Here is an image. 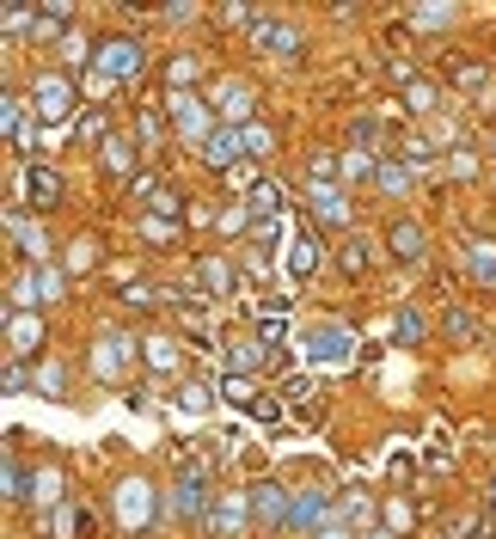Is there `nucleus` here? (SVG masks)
Segmentation results:
<instances>
[{"mask_svg": "<svg viewBox=\"0 0 496 539\" xmlns=\"http://www.w3.org/2000/svg\"><path fill=\"white\" fill-rule=\"evenodd\" d=\"M301 350H307V362H312V368H343V362L355 355V337L343 332L337 319H331V325H312V332L301 337Z\"/></svg>", "mask_w": 496, "mask_h": 539, "instance_id": "1", "label": "nucleus"}, {"mask_svg": "<svg viewBox=\"0 0 496 539\" xmlns=\"http://www.w3.org/2000/svg\"><path fill=\"white\" fill-rule=\"evenodd\" d=\"M172 123H178V135H185L190 147H208V135H215V104L196 99V92H172Z\"/></svg>", "mask_w": 496, "mask_h": 539, "instance_id": "2", "label": "nucleus"}, {"mask_svg": "<svg viewBox=\"0 0 496 539\" xmlns=\"http://www.w3.org/2000/svg\"><path fill=\"white\" fill-rule=\"evenodd\" d=\"M111 509H117V521H123L129 534H142L147 521L160 515V509H153V484H147V478H123V484H117V502H111Z\"/></svg>", "mask_w": 496, "mask_h": 539, "instance_id": "3", "label": "nucleus"}, {"mask_svg": "<svg viewBox=\"0 0 496 539\" xmlns=\"http://www.w3.org/2000/svg\"><path fill=\"white\" fill-rule=\"evenodd\" d=\"M68 111H74V86H68L62 74L31 80V117H37V123H62Z\"/></svg>", "mask_w": 496, "mask_h": 539, "instance_id": "4", "label": "nucleus"}, {"mask_svg": "<svg viewBox=\"0 0 496 539\" xmlns=\"http://www.w3.org/2000/svg\"><path fill=\"white\" fill-rule=\"evenodd\" d=\"M142 68H147V49L135 37H111L99 49V74H111V80H135Z\"/></svg>", "mask_w": 496, "mask_h": 539, "instance_id": "5", "label": "nucleus"}, {"mask_svg": "<svg viewBox=\"0 0 496 539\" xmlns=\"http://www.w3.org/2000/svg\"><path fill=\"white\" fill-rule=\"evenodd\" d=\"M129 362H135V343H129V337H117V332H104L99 350H92V374H99L104 386H117Z\"/></svg>", "mask_w": 496, "mask_h": 539, "instance_id": "6", "label": "nucleus"}, {"mask_svg": "<svg viewBox=\"0 0 496 539\" xmlns=\"http://www.w3.org/2000/svg\"><path fill=\"white\" fill-rule=\"evenodd\" d=\"M208 104H215V117L227 129H246V117H251V86L246 80H221L215 92H208Z\"/></svg>", "mask_w": 496, "mask_h": 539, "instance_id": "7", "label": "nucleus"}, {"mask_svg": "<svg viewBox=\"0 0 496 539\" xmlns=\"http://www.w3.org/2000/svg\"><path fill=\"white\" fill-rule=\"evenodd\" d=\"M289 515H294V497L282 484H258L251 491V521L258 527H289Z\"/></svg>", "mask_w": 496, "mask_h": 539, "instance_id": "8", "label": "nucleus"}, {"mask_svg": "<svg viewBox=\"0 0 496 539\" xmlns=\"http://www.w3.org/2000/svg\"><path fill=\"white\" fill-rule=\"evenodd\" d=\"M43 350V319L37 312H6V355L25 362V355Z\"/></svg>", "mask_w": 496, "mask_h": 539, "instance_id": "9", "label": "nucleus"}, {"mask_svg": "<svg viewBox=\"0 0 496 539\" xmlns=\"http://www.w3.org/2000/svg\"><path fill=\"white\" fill-rule=\"evenodd\" d=\"M251 43H258V49H276V56H301V31L282 25V19H269V13L251 19Z\"/></svg>", "mask_w": 496, "mask_h": 539, "instance_id": "10", "label": "nucleus"}, {"mask_svg": "<svg viewBox=\"0 0 496 539\" xmlns=\"http://www.w3.org/2000/svg\"><path fill=\"white\" fill-rule=\"evenodd\" d=\"M203 160H208V166H221V172H227V166H246V129H227V123H221L215 135H208Z\"/></svg>", "mask_w": 496, "mask_h": 539, "instance_id": "11", "label": "nucleus"}, {"mask_svg": "<svg viewBox=\"0 0 496 539\" xmlns=\"http://www.w3.org/2000/svg\"><path fill=\"white\" fill-rule=\"evenodd\" d=\"M6 233H13V246H19L25 258H31V264H43V258H49V233H43L37 221H25L19 208L6 215Z\"/></svg>", "mask_w": 496, "mask_h": 539, "instance_id": "12", "label": "nucleus"}, {"mask_svg": "<svg viewBox=\"0 0 496 539\" xmlns=\"http://www.w3.org/2000/svg\"><path fill=\"white\" fill-rule=\"evenodd\" d=\"M196 282H203L215 301H227V294L239 289V270H233L227 258H203V264H196Z\"/></svg>", "mask_w": 496, "mask_h": 539, "instance_id": "13", "label": "nucleus"}, {"mask_svg": "<svg viewBox=\"0 0 496 539\" xmlns=\"http://www.w3.org/2000/svg\"><path fill=\"white\" fill-rule=\"evenodd\" d=\"M246 509L251 502L246 497H215V509H208V534H239V527H246Z\"/></svg>", "mask_w": 496, "mask_h": 539, "instance_id": "14", "label": "nucleus"}, {"mask_svg": "<svg viewBox=\"0 0 496 539\" xmlns=\"http://www.w3.org/2000/svg\"><path fill=\"white\" fill-rule=\"evenodd\" d=\"M62 190L68 185H62V172H56V166H31V172H25V196H31L37 208H49Z\"/></svg>", "mask_w": 496, "mask_h": 539, "instance_id": "15", "label": "nucleus"}, {"mask_svg": "<svg viewBox=\"0 0 496 539\" xmlns=\"http://www.w3.org/2000/svg\"><path fill=\"white\" fill-rule=\"evenodd\" d=\"M312 215L331 221V227H343V221H350V196H343L337 185H312Z\"/></svg>", "mask_w": 496, "mask_h": 539, "instance_id": "16", "label": "nucleus"}, {"mask_svg": "<svg viewBox=\"0 0 496 539\" xmlns=\"http://www.w3.org/2000/svg\"><path fill=\"white\" fill-rule=\"evenodd\" d=\"M99 160H104V172H117V178H123V172H135V160H142V147L129 142V135H111V142L99 147Z\"/></svg>", "mask_w": 496, "mask_h": 539, "instance_id": "17", "label": "nucleus"}, {"mask_svg": "<svg viewBox=\"0 0 496 539\" xmlns=\"http://www.w3.org/2000/svg\"><path fill=\"white\" fill-rule=\"evenodd\" d=\"M386 246H393V258H423V227H417V221H393V227H386Z\"/></svg>", "mask_w": 496, "mask_h": 539, "instance_id": "18", "label": "nucleus"}, {"mask_svg": "<svg viewBox=\"0 0 496 539\" xmlns=\"http://www.w3.org/2000/svg\"><path fill=\"white\" fill-rule=\"evenodd\" d=\"M319 515H325V491H319V484H312V491H294L289 527H312V534H319Z\"/></svg>", "mask_w": 496, "mask_h": 539, "instance_id": "19", "label": "nucleus"}, {"mask_svg": "<svg viewBox=\"0 0 496 539\" xmlns=\"http://www.w3.org/2000/svg\"><path fill=\"white\" fill-rule=\"evenodd\" d=\"M142 355H147V368L153 374H178V343H172V337H147Z\"/></svg>", "mask_w": 496, "mask_h": 539, "instance_id": "20", "label": "nucleus"}, {"mask_svg": "<svg viewBox=\"0 0 496 539\" xmlns=\"http://www.w3.org/2000/svg\"><path fill=\"white\" fill-rule=\"evenodd\" d=\"M466 264H472V276L484 289H496V239H478V246L466 251Z\"/></svg>", "mask_w": 496, "mask_h": 539, "instance_id": "21", "label": "nucleus"}, {"mask_svg": "<svg viewBox=\"0 0 496 539\" xmlns=\"http://www.w3.org/2000/svg\"><path fill=\"white\" fill-rule=\"evenodd\" d=\"M312 270H319V239L301 233V239L289 246V276H312Z\"/></svg>", "mask_w": 496, "mask_h": 539, "instance_id": "22", "label": "nucleus"}, {"mask_svg": "<svg viewBox=\"0 0 496 539\" xmlns=\"http://www.w3.org/2000/svg\"><path fill=\"white\" fill-rule=\"evenodd\" d=\"M31 491H37V478H25L19 454H6V502H37Z\"/></svg>", "mask_w": 496, "mask_h": 539, "instance_id": "23", "label": "nucleus"}, {"mask_svg": "<svg viewBox=\"0 0 496 539\" xmlns=\"http://www.w3.org/2000/svg\"><path fill=\"white\" fill-rule=\"evenodd\" d=\"M68 276H86V270H99V239H68Z\"/></svg>", "mask_w": 496, "mask_h": 539, "instance_id": "24", "label": "nucleus"}, {"mask_svg": "<svg viewBox=\"0 0 496 539\" xmlns=\"http://www.w3.org/2000/svg\"><path fill=\"white\" fill-rule=\"evenodd\" d=\"M246 208L258 215V221H276V215H282V185H258L246 196Z\"/></svg>", "mask_w": 496, "mask_h": 539, "instance_id": "25", "label": "nucleus"}, {"mask_svg": "<svg viewBox=\"0 0 496 539\" xmlns=\"http://www.w3.org/2000/svg\"><path fill=\"white\" fill-rule=\"evenodd\" d=\"M374 185L386 190V196H405V190H411V166H398V160H386V166L374 172Z\"/></svg>", "mask_w": 496, "mask_h": 539, "instance_id": "26", "label": "nucleus"}, {"mask_svg": "<svg viewBox=\"0 0 496 539\" xmlns=\"http://www.w3.org/2000/svg\"><path fill=\"white\" fill-rule=\"evenodd\" d=\"M258 362H264V343H258V337H251V343H233V350H227V368H233V374H251Z\"/></svg>", "mask_w": 496, "mask_h": 539, "instance_id": "27", "label": "nucleus"}, {"mask_svg": "<svg viewBox=\"0 0 496 539\" xmlns=\"http://www.w3.org/2000/svg\"><path fill=\"white\" fill-rule=\"evenodd\" d=\"M56 502H62V472L43 466V472H37V509H56Z\"/></svg>", "mask_w": 496, "mask_h": 539, "instance_id": "28", "label": "nucleus"}, {"mask_svg": "<svg viewBox=\"0 0 496 539\" xmlns=\"http://www.w3.org/2000/svg\"><path fill=\"white\" fill-rule=\"evenodd\" d=\"M251 221H258V215H251L246 203H227V208H221V215H215V227H221V233H246Z\"/></svg>", "mask_w": 496, "mask_h": 539, "instance_id": "29", "label": "nucleus"}, {"mask_svg": "<svg viewBox=\"0 0 496 539\" xmlns=\"http://www.w3.org/2000/svg\"><path fill=\"white\" fill-rule=\"evenodd\" d=\"M368 239H343V258H337V264H343V276H362V270H368Z\"/></svg>", "mask_w": 496, "mask_h": 539, "instance_id": "30", "label": "nucleus"}, {"mask_svg": "<svg viewBox=\"0 0 496 539\" xmlns=\"http://www.w3.org/2000/svg\"><path fill=\"white\" fill-rule=\"evenodd\" d=\"M190 80H196V62H190V56L165 62V86H172V92H190Z\"/></svg>", "mask_w": 496, "mask_h": 539, "instance_id": "31", "label": "nucleus"}, {"mask_svg": "<svg viewBox=\"0 0 496 539\" xmlns=\"http://www.w3.org/2000/svg\"><path fill=\"white\" fill-rule=\"evenodd\" d=\"M269 147H276V135H269L264 123H246V160H264Z\"/></svg>", "mask_w": 496, "mask_h": 539, "instance_id": "32", "label": "nucleus"}, {"mask_svg": "<svg viewBox=\"0 0 496 539\" xmlns=\"http://www.w3.org/2000/svg\"><path fill=\"white\" fill-rule=\"evenodd\" d=\"M142 239L165 246V239H178V221H160V215H142Z\"/></svg>", "mask_w": 496, "mask_h": 539, "instance_id": "33", "label": "nucleus"}, {"mask_svg": "<svg viewBox=\"0 0 496 539\" xmlns=\"http://www.w3.org/2000/svg\"><path fill=\"white\" fill-rule=\"evenodd\" d=\"M417 337H423V312L398 307V343H417Z\"/></svg>", "mask_w": 496, "mask_h": 539, "instance_id": "34", "label": "nucleus"}, {"mask_svg": "<svg viewBox=\"0 0 496 539\" xmlns=\"http://www.w3.org/2000/svg\"><path fill=\"white\" fill-rule=\"evenodd\" d=\"M405 104H411V111H435V86L429 80H411V86H405Z\"/></svg>", "mask_w": 496, "mask_h": 539, "instance_id": "35", "label": "nucleus"}, {"mask_svg": "<svg viewBox=\"0 0 496 539\" xmlns=\"http://www.w3.org/2000/svg\"><path fill=\"white\" fill-rule=\"evenodd\" d=\"M0 129H6V135H19V129H25V111H19V99H13V92L0 99Z\"/></svg>", "mask_w": 496, "mask_h": 539, "instance_id": "36", "label": "nucleus"}, {"mask_svg": "<svg viewBox=\"0 0 496 539\" xmlns=\"http://www.w3.org/2000/svg\"><path fill=\"white\" fill-rule=\"evenodd\" d=\"M282 227H289L282 215H276V221H258V233H251V246H258V251H269L276 239H282Z\"/></svg>", "mask_w": 496, "mask_h": 539, "instance_id": "37", "label": "nucleus"}, {"mask_svg": "<svg viewBox=\"0 0 496 539\" xmlns=\"http://www.w3.org/2000/svg\"><path fill=\"white\" fill-rule=\"evenodd\" d=\"M62 386H68V380H62V368H56V362H43V368H37V393L62 398Z\"/></svg>", "mask_w": 496, "mask_h": 539, "instance_id": "38", "label": "nucleus"}, {"mask_svg": "<svg viewBox=\"0 0 496 539\" xmlns=\"http://www.w3.org/2000/svg\"><path fill=\"white\" fill-rule=\"evenodd\" d=\"M368 497H362V491H350V497H343V521H355V527H368Z\"/></svg>", "mask_w": 496, "mask_h": 539, "instance_id": "39", "label": "nucleus"}, {"mask_svg": "<svg viewBox=\"0 0 496 539\" xmlns=\"http://www.w3.org/2000/svg\"><path fill=\"white\" fill-rule=\"evenodd\" d=\"M178 196H172V190H160V196H153V203H147V215H160V221H178Z\"/></svg>", "mask_w": 496, "mask_h": 539, "instance_id": "40", "label": "nucleus"}, {"mask_svg": "<svg viewBox=\"0 0 496 539\" xmlns=\"http://www.w3.org/2000/svg\"><path fill=\"white\" fill-rule=\"evenodd\" d=\"M49 37H62V19H56V13L31 19V43H49Z\"/></svg>", "mask_w": 496, "mask_h": 539, "instance_id": "41", "label": "nucleus"}, {"mask_svg": "<svg viewBox=\"0 0 496 539\" xmlns=\"http://www.w3.org/2000/svg\"><path fill=\"white\" fill-rule=\"evenodd\" d=\"M350 142H355V153H362V147H368V142H380V123H374V117H355Z\"/></svg>", "mask_w": 496, "mask_h": 539, "instance_id": "42", "label": "nucleus"}, {"mask_svg": "<svg viewBox=\"0 0 496 539\" xmlns=\"http://www.w3.org/2000/svg\"><path fill=\"white\" fill-rule=\"evenodd\" d=\"M62 56L74 68H86V62H92V43H86V37H62Z\"/></svg>", "mask_w": 496, "mask_h": 539, "instance_id": "43", "label": "nucleus"}, {"mask_svg": "<svg viewBox=\"0 0 496 539\" xmlns=\"http://www.w3.org/2000/svg\"><path fill=\"white\" fill-rule=\"evenodd\" d=\"M282 337H289V325H282V319H264V325H258V343H264V350H276Z\"/></svg>", "mask_w": 496, "mask_h": 539, "instance_id": "44", "label": "nucleus"}, {"mask_svg": "<svg viewBox=\"0 0 496 539\" xmlns=\"http://www.w3.org/2000/svg\"><path fill=\"white\" fill-rule=\"evenodd\" d=\"M343 172H350V178H368V172H380V166H374L368 153H355L350 147V153H343Z\"/></svg>", "mask_w": 496, "mask_h": 539, "instance_id": "45", "label": "nucleus"}, {"mask_svg": "<svg viewBox=\"0 0 496 539\" xmlns=\"http://www.w3.org/2000/svg\"><path fill=\"white\" fill-rule=\"evenodd\" d=\"M178 405H185V411H208L215 398H208V386H185V393H178Z\"/></svg>", "mask_w": 496, "mask_h": 539, "instance_id": "46", "label": "nucleus"}, {"mask_svg": "<svg viewBox=\"0 0 496 539\" xmlns=\"http://www.w3.org/2000/svg\"><path fill=\"white\" fill-rule=\"evenodd\" d=\"M123 301H129V307H160L165 294H153V289H142V282H135V289H123Z\"/></svg>", "mask_w": 496, "mask_h": 539, "instance_id": "47", "label": "nucleus"}, {"mask_svg": "<svg viewBox=\"0 0 496 539\" xmlns=\"http://www.w3.org/2000/svg\"><path fill=\"white\" fill-rule=\"evenodd\" d=\"M312 393V374H289V380H282V398H307Z\"/></svg>", "mask_w": 496, "mask_h": 539, "instance_id": "48", "label": "nucleus"}, {"mask_svg": "<svg viewBox=\"0 0 496 539\" xmlns=\"http://www.w3.org/2000/svg\"><path fill=\"white\" fill-rule=\"evenodd\" d=\"M25 380H31V374H25V362H6V393L19 398V393H25Z\"/></svg>", "mask_w": 496, "mask_h": 539, "instance_id": "49", "label": "nucleus"}, {"mask_svg": "<svg viewBox=\"0 0 496 539\" xmlns=\"http://www.w3.org/2000/svg\"><path fill=\"white\" fill-rule=\"evenodd\" d=\"M37 142H43V129H37V117H31V123H25L19 135H13V147H25V153H31V147H37Z\"/></svg>", "mask_w": 496, "mask_h": 539, "instance_id": "50", "label": "nucleus"}, {"mask_svg": "<svg viewBox=\"0 0 496 539\" xmlns=\"http://www.w3.org/2000/svg\"><path fill=\"white\" fill-rule=\"evenodd\" d=\"M111 86H117V80H111V74H99V68H92V74H86V92H92V99H104V92H111Z\"/></svg>", "mask_w": 496, "mask_h": 539, "instance_id": "51", "label": "nucleus"}, {"mask_svg": "<svg viewBox=\"0 0 496 539\" xmlns=\"http://www.w3.org/2000/svg\"><path fill=\"white\" fill-rule=\"evenodd\" d=\"M37 282H43V301H56V294H62V276H56V270H37Z\"/></svg>", "mask_w": 496, "mask_h": 539, "instance_id": "52", "label": "nucleus"}, {"mask_svg": "<svg viewBox=\"0 0 496 539\" xmlns=\"http://www.w3.org/2000/svg\"><path fill=\"white\" fill-rule=\"evenodd\" d=\"M454 19V13H448V6H429V13H423V6H417V25H448Z\"/></svg>", "mask_w": 496, "mask_h": 539, "instance_id": "53", "label": "nucleus"}, {"mask_svg": "<svg viewBox=\"0 0 496 539\" xmlns=\"http://www.w3.org/2000/svg\"><path fill=\"white\" fill-rule=\"evenodd\" d=\"M312 539H350V534H343L337 521H325V527H319V534H312Z\"/></svg>", "mask_w": 496, "mask_h": 539, "instance_id": "54", "label": "nucleus"}, {"mask_svg": "<svg viewBox=\"0 0 496 539\" xmlns=\"http://www.w3.org/2000/svg\"><path fill=\"white\" fill-rule=\"evenodd\" d=\"M362 539H393V534H380V527H368V534H362Z\"/></svg>", "mask_w": 496, "mask_h": 539, "instance_id": "55", "label": "nucleus"}, {"mask_svg": "<svg viewBox=\"0 0 496 539\" xmlns=\"http://www.w3.org/2000/svg\"><path fill=\"white\" fill-rule=\"evenodd\" d=\"M491 111H496V92H491Z\"/></svg>", "mask_w": 496, "mask_h": 539, "instance_id": "56", "label": "nucleus"}]
</instances>
